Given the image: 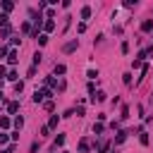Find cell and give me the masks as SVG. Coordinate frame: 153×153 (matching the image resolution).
I'll use <instances>...</instances> for the list:
<instances>
[{"mask_svg":"<svg viewBox=\"0 0 153 153\" xmlns=\"http://www.w3.org/2000/svg\"><path fill=\"white\" fill-rule=\"evenodd\" d=\"M50 96H53L50 88H36V93H33V103H41V100H45V98H50Z\"/></svg>","mask_w":153,"mask_h":153,"instance_id":"1","label":"cell"},{"mask_svg":"<svg viewBox=\"0 0 153 153\" xmlns=\"http://www.w3.org/2000/svg\"><path fill=\"white\" fill-rule=\"evenodd\" d=\"M17 60H19V57H17V50L12 48V50L7 53V62H10V65H17Z\"/></svg>","mask_w":153,"mask_h":153,"instance_id":"2","label":"cell"},{"mask_svg":"<svg viewBox=\"0 0 153 153\" xmlns=\"http://www.w3.org/2000/svg\"><path fill=\"white\" fill-rule=\"evenodd\" d=\"M76 45H79L76 41H69V43H65V48H62V50H65V53H72V50H76Z\"/></svg>","mask_w":153,"mask_h":153,"instance_id":"3","label":"cell"},{"mask_svg":"<svg viewBox=\"0 0 153 153\" xmlns=\"http://www.w3.org/2000/svg\"><path fill=\"white\" fill-rule=\"evenodd\" d=\"M17 110H19V103H17V100H12V103H7V112H10V115H14Z\"/></svg>","mask_w":153,"mask_h":153,"instance_id":"4","label":"cell"},{"mask_svg":"<svg viewBox=\"0 0 153 153\" xmlns=\"http://www.w3.org/2000/svg\"><path fill=\"white\" fill-rule=\"evenodd\" d=\"M153 29V19H146L143 24H141V31H151Z\"/></svg>","mask_w":153,"mask_h":153,"instance_id":"5","label":"cell"},{"mask_svg":"<svg viewBox=\"0 0 153 153\" xmlns=\"http://www.w3.org/2000/svg\"><path fill=\"white\" fill-rule=\"evenodd\" d=\"M91 17V7L86 5V7H81V19H88Z\"/></svg>","mask_w":153,"mask_h":153,"instance_id":"6","label":"cell"},{"mask_svg":"<svg viewBox=\"0 0 153 153\" xmlns=\"http://www.w3.org/2000/svg\"><path fill=\"white\" fill-rule=\"evenodd\" d=\"M57 120H60V117H57V115H53V117H50V122H48V129H55V127H57Z\"/></svg>","mask_w":153,"mask_h":153,"instance_id":"7","label":"cell"},{"mask_svg":"<svg viewBox=\"0 0 153 153\" xmlns=\"http://www.w3.org/2000/svg\"><path fill=\"white\" fill-rule=\"evenodd\" d=\"M79 151H81V153H86V151H88V141H86V139H81V141H79Z\"/></svg>","mask_w":153,"mask_h":153,"instance_id":"8","label":"cell"},{"mask_svg":"<svg viewBox=\"0 0 153 153\" xmlns=\"http://www.w3.org/2000/svg\"><path fill=\"white\" fill-rule=\"evenodd\" d=\"M12 7H14V5H12L10 0H5V2H2V10H5V14H7V12H12Z\"/></svg>","mask_w":153,"mask_h":153,"instance_id":"9","label":"cell"},{"mask_svg":"<svg viewBox=\"0 0 153 153\" xmlns=\"http://www.w3.org/2000/svg\"><path fill=\"white\" fill-rule=\"evenodd\" d=\"M43 29H45V31H53V29H55V22H53V19H48V22L43 24Z\"/></svg>","mask_w":153,"mask_h":153,"instance_id":"10","label":"cell"},{"mask_svg":"<svg viewBox=\"0 0 153 153\" xmlns=\"http://www.w3.org/2000/svg\"><path fill=\"white\" fill-rule=\"evenodd\" d=\"M91 100H105V93L103 91H96V96H91Z\"/></svg>","mask_w":153,"mask_h":153,"instance_id":"11","label":"cell"},{"mask_svg":"<svg viewBox=\"0 0 153 153\" xmlns=\"http://www.w3.org/2000/svg\"><path fill=\"white\" fill-rule=\"evenodd\" d=\"M129 117V108L127 105H122V112H120V120H127Z\"/></svg>","mask_w":153,"mask_h":153,"instance_id":"12","label":"cell"},{"mask_svg":"<svg viewBox=\"0 0 153 153\" xmlns=\"http://www.w3.org/2000/svg\"><path fill=\"white\" fill-rule=\"evenodd\" d=\"M0 127L2 129H10V117H0Z\"/></svg>","mask_w":153,"mask_h":153,"instance_id":"13","label":"cell"},{"mask_svg":"<svg viewBox=\"0 0 153 153\" xmlns=\"http://www.w3.org/2000/svg\"><path fill=\"white\" fill-rule=\"evenodd\" d=\"M7 19H10V17L2 12V14H0V29H2V26H10V24H7Z\"/></svg>","mask_w":153,"mask_h":153,"instance_id":"14","label":"cell"},{"mask_svg":"<svg viewBox=\"0 0 153 153\" xmlns=\"http://www.w3.org/2000/svg\"><path fill=\"white\" fill-rule=\"evenodd\" d=\"M36 41H38V45H45V43H48V36H45V33H41Z\"/></svg>","mask_w":153,"mask_h":153,"instance_id":"15","label":"cell"},{"mask_svg":"<svg viewBox=\"0 0 153 153\" xmlns=\"http://www.w3.org/2000/svg\"><path fill=\"white\" fill-rule=\"evenodd\" d=\"M65 72H67L65 65H55V74H65Z\"/></svg>","mask_w":153,"mask_h":153,"instance_id":"16","label":"cell"},{"mask_svg":"<svg viewBox=\"0 0 153 153\" xmlns=\"http://www.w3.org/2000/svg\"><path fill=\"white\" fill-rule=\"evenodd\" d=\"M45 84H48L50 88H55V86H57V81H55V76H48V79H45Z\"/></svg>","mask_w":153,"mask_h":153,"instance_id":"17","label":"cell"},{"mask_svg":"<svg viewBox=\"0 0 153 153\" xmlns=\"http://www.w3.org/2000/svg\"><path fill=\"white\" fill-rule=\"evenodd\" d=\"M14 127H17V131H19V129L24 127V120H22V117H14Z\"/></svg>","mask_w":153,"mask_h":153,"instance_id":"18","label":"cell"},{"mask_svg":"<svg viewBox=\"0 0 153 153\" xmlns=\"http://www.w3.org/2000/svg\"><path fill=\"white\" fill-rule=\"evenodd\" d=\"M62 143H65V134H57L55 136V146H62Z\"/></svg>","mask_w":153,"mask_h":153,"instance_id":"19","label":"cell"},{"mask_svg":"<svg viewBox=\"0 0 153 153\" xmlns=\"http://www.w3.org/2000/svg\"><path fill=\"white\" fill-rule=\"evenodd\" d=\"M7 79H10V81H14V84H17V72H14V69H12V72H7Z\"/></svg>","mask_w":153,"mask_h":153,"instance_id":"20","label":"cell"},{"mask_svg":"<svg viewBox=\"0 0 153 153\" xmlns=\"http://www.w3.org/2000/svg\"><path fill=\"white\" fill-rule=\"evenodd\" d=\"M139 141H141V143L146 146V143H148V134H146V131H141V136H139Z\"/></svg>","mask_w":153,"mask_h":153,"instance_id":"21","label":"cell"},{"mask_svg":"<svg viewBox=\"0 0 153 153\" xmlns=\"http://www.w3.org/2000/svg\"><path fill=\"white\" fill-rule=\"evenodd\" d=\"M10 31H12L10 26H2V29H0V36H10Z\"/></svg>","mask_w":153,"mask_h":153,"instance_id":"22","label":"cell"},{"mask_svg":"<svg viewBox=\"0 0 153 153\" xmlns=\"http://www.w3.org/2000/svg\"><path fill=\"white\" fill-rule=\"evenodd\" d=\"M41 57H43V55H41V53H33V67H36V65H38V62H41Z\"/></svg>","mask_w":153,"mask_h":153,"instance_id":"23","label":"cell"},{"mask_svg":"<svg viewBox=\"0 0 153 153\" xmlns=\"http://www.w3.org/2000/svg\"><path fill=\"white\" fill-rule=\"evenodd\" d=\"M122 81H124V84H127V86H129V84H131V74H129V72H127V74H124V76H122Z\"/></svg>","mask_w":153,"mask_h":153,"instance_id":"24","label":"cell"},{"mask_svg":"<svg viewBox=\"0 0 153 153\" xmlns=\"http://www.w3.org/2000/svg\"><path fill=\"white\" fill-rule=\"evenodd\" d=\"M14 91H17V93H22V91H24V84H22V81H17V84H14Z\"/></svg>","mask_w":153,"mask_h":153,"instance_id":"25","label":"cell"},{"mask_svg":"<svg viewBox=\"0 0 153 153\" xmlns=\"http://www.w3.org/2000/svg\"><path fill=\"white\" fill-rule=\"evenodd\" d=\"M100 131H103V124H100V122H98V124H93V134H100Z\"/></svg>","mask_w":153,"mask_h":153,"instance_id":"26","label":"cell"},{"mask_svg":"<svg viewBox=\"0 0 153 153\" xmlns=\"http://www.w3.org/2000/svg\"><path fill=\"white\" fill-rule=\"evenodd\" d=\"M122 141H124V131H120V134H117V139H115V143H122Z\"/></svg>","mask_w":153,"mask_h":153,"instance_id":"27","label":"cell"},{"mask_svg":"<svg viewBox=\"0 0 153 153\" xmlns=\"http://www.w3.org/2000/svg\"><path fill=\"white\" fill-rule=\"evenodd\" d=\"M7 139H10L7 134H0V146H2V143H7Z\"/></svg>","mask_w":153,"mask_h":153,"instance_id":"28","label":"cell"},{"mask_svg":"<svg viewBox=\"0 0 153 153\" xmlns=\"http://www.w3.org/2000/svg\"><path fill=\"white\" fill-rule=\"evenodd\" d=\"M5 55H7V48H5V45H0V57H5Z\"/></svg>","mask_w":153,"mask_h":153,"instance_id":"29","label":"cell"},{"mask_svg":"<svg viewBox=\"0 0 153 153\" xmlns=\"http://www.w3.org/2000/svg\"><path fill=\"white\" fill-rule=\"evenodd\" d=\"M2 153H14V146H7V148H2Z\"/></svg>","mask_w":153,"mask_h":153,"instance_id":"30","label":"cell"},{"mask_svg":"<svg viewBox=\"0 0 153 153\" xmlns=\"http://www.w3.org/2000/svg\"><path fill=\"white\" fill-rule=\"evenodd\" d=\"M0 100H2V93H0Z\"/></svg>","mask_w":153,"mask_h":153,"instance_id":"31","label":"cell"},{"mask_svg":"<svg viewBox=\"0 0 153 153\" xmlns=\"http://www.w3.org/2000/svg\"><path fill=\"white\" fill-rule=\"evenodd\" d=\"M62 153H67V151H62Z\"/></svg>","mask_w":153,"mask_h":153,"instance_id":"32","label":"cell"}]
</instances>
